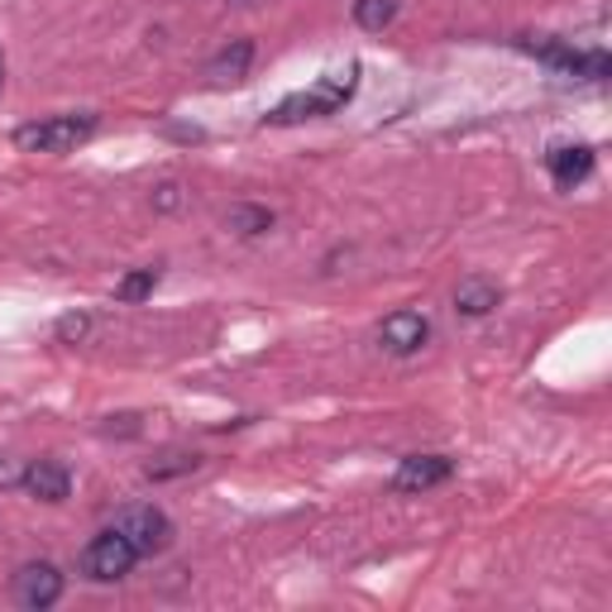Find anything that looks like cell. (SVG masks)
I'll return each mask as SVG.
<instances>
[{"mask_svg": "<svg viewBox=\"0 0 612 612\" xmlns=\"http://www.w3.org/2000/svg\"><path fill=\"white\" fill-rule=\"evenodd\" d=\"M355 82H359V67L349 63L345 72H330V77H320L312 92L287 96L283 106L268 115V120H273V125H293V120H316V115H335L349 96H355Z\"/></svg>", "mask_w": 612, "mask_h": 612, "instance_id": "1", "label": "cell"}, {"mask_svg": "<svg viewBox=\"0 0 612 612\" xmlns=\"http://www.w3.org/2000/svg\"><path fill=\"white\" fill-rule=\"evenodd\" d=\"M96 129V115H49V120L20 125L14 129V144L24 154H67Z\"/></svg>", "mask_w": 612, "mask_h": 612, "instance_id": "2", "label": "cell"}, {"mask_svg": "<svg viewBox=\"0 0 612 612\" xmlns=\"http://www.w3.org/2000/svg\"><path fill=\"white\" fill-rule=\"evenodd\" d=\"M135 560H139V550L129 546V536L125 531H101L86 541L82 550V574L86 579H96V584H120V579L135 570Z\"/></svg>", "mask_w": 612, "mask_h": 612, "instance_id": "3", "label": "cell"}, {"mask_svg": "<svg viewBox=\"0 0 612 612\" xmlns=\"http://www.w3.org/2000/svg\"><path fill=\"white\" fill-rule=\"evenodd\" d=\"M115 531H125L139 556H163L172 546V521L158 513V507H125L120 521H115Z\"/></svg>", "mask_w": 612, "mask_h": 612, "instance_id": "4", "label": "cell"}, {"mask_svg": "<svg viewBox=\"0 0 612 612\" xmlns=\"http://www.w3.org/2000/svg\"><path fill=\"white\" fill-rule=\"evenodd\" d=\"M14 599H20L24 608H53L57 599H63V574H57V564L39 560V564H24L20 574H14Z\"/></svg>", "mask_w": 612, "mask_h": 612, "instance_id": "5", "label": "cell"}, {"mask_svg": "<svg viewBox=\"0 0 612 612\" xmlns=\"http://www.w3.org/2000/svg\"><path fill=\"white\" fill-rule=\"evenodd\" d=\"M426 340H431V326L421 312H392L383 326H378V345H383L388 355H416Z\"/></svg>", "mask_w": 612, "mask_h": 612, "instance_id": "6", "label": "cell"}, {"mask_svg": "<svg viewBox=\"0 0 612 612\" xmlns=\"http://www.w3.org/2000/svg\"><path fill=\"white\" fill-rule=\"evenodd\" d=\"M450 478V460L445 455H412L398 464V474H392V488L398 493H426L435 484H445Z\"/></svg>", "mask_w": 612, "mask_h": 612, "instance_id": "7", "label": "cell"}, {"mask_svg": "<svg viewBox=\"0 0 612 612\" xmlns=\"http://www.w3.org/2000/svg\"><path fill=\"white\" fill-rule=\"evenodd\" d=\"M24 488L34 493L39 503H63L67 493H72V474L57 460H34L24 469Z\"/></svg>", "mask_w": 612, "mask_h": 612, "instance_id": "8", "label": "cell"}, {"mask_svg": "<svg viewBox=\"0 0 612 612\" xmlns=\"http://www.w3.org/2000/svg\"><path fill=\"white\" fill-rule=\"evenodd\" d=\"M589 172H593V149H584V144L550 149V178H556V187H564V192H570L574 182H584Z\"/></svg>", "mask_w": 612, "mask_h": 612, "instance_id": "9", "label": "cell"}, {"mask_svg": "<svg viewBox=\"0 0 612 612\" xmlns=\"http://www.w3.org/2000/svg\"><path fill=\"white\" fill-rule=\"evenodd\" d=\"M250 63H254V43H235V49H225L221 57H211V67H207V77L211 82H240L244 77V72H250Z\"/></svg>", "mask_w": 612, "mask_h": 612, "instance_id": "10", "label": "cell"}, {"mask_svg": "<svg viewBox=\"0 0 612 612\" xmlns=\"http://www.w3.org/2000/svg\"><path fill=\"white\" fill-rule=\"evenodd\" d=\"M455 306H460L464 316H488L493 306H498V287L484 283V278H464L455 287Z\"/></svg>", "mask_w": 612, "mask_h": 612, "instance_id": "11", "label": "cell"}, {"mask_svg": "<svg viewBox=\"0 0 612 612\" xmlns=\"http://www.w3.org/2000/svg\"><path fill=\"white\" fill-rule=\"evenodd\" d=\"M392 14H398V0H355V20L363 29H383L392 24Z\"/></svg>", "mask_w": 612, "mask_h": 612, "instance_id": "12", "label": "cell"}, {"mask_svg": "<svg viewBox=\"0 0 612 612\" xmlns=\"http://www.w3.org/2000/svg\"><path fill=\"white\" fill-rule=\"evenodd\" d=\"M268 225H273V215L264 207H235L230 211V230H235V235H264Z\"/></svg>", "mask_w": 612, "mask_h": 612, "instance_id": "13", "label": "cell"}, {"mask_svg": "<svg viewBox=\"0 0 612 612\" xmlns=\"http://www.w3.org/2000/svg\"><path fill=\"white\" fill-rule=\"evenodd\" d=\"M154 283H158V273L154 268H139V273H129V278L115 287V297H120V302H144V297L154 293Z\"/></svg>", "mask_w": 612, "mask_h": 612, "instance_id": "14", "label": "cell"}, {"mask_svg": "<svg viewBox=\"0 0 612 612\" xmlns=\"http://www.w3.org/2000/svg\"><path fill=\"white\" fill-rule=\"evenodd\" d=\"M187 469H197V455H163V460L149 464V478H172V474H187Z\"/></svg>", "mask_w": 612, "mask_h": 612, "instance_id": "15", "label": "cell"}, {"mask_svg": "<svg viewBox=\"0 0 612 612\" xmlns=\"http://www.w3.org/2000/svg\"><path fill=\"white\" fill-rule=\"evenodd\" d=\"M14 484H24V469L10 455H0V488H14Z\"/></svg>", "mask_w": 612, "mask_h": 612, "instance_id": "16", "label": "cell"}, {"mask_svg": "<svg viewBox=\"0 0 612 612\" xmlns=\"http://www.w3.org/2000/svg\"><path fill=\"white\" fill-rule=\"evenodd\" d=\"M57 335H63V340H82V335H86V316H63V320H57Z\"/></svg>", "mask_w": 612, "mask_h": 612, "instance_id": "17", "label": "cell"}, {"mask_svg": "<svg viewBox=\"0 0 612 612\" xmlns=\"http://www.w3.org/2000/svg\"><path fill=\"white\" fill-rule=\"evenodd\" d=\"M158 207H163V211H172V207H178V187H158Z\"/></svg>", "mask_w": 612, "mask_h": 612, "instance_id": "18", "label": "cell"}, {"mask_svg": "<svg viewBox=\"0 0 612 612\" xmlns=\"http://www.w3.org/2000/svg\"><path fill=\"white\" fill-rule=\"evenodd\" d=\"M0 86H6V57H0Z\"/></svg>", "mask_w": 612, "mask_h": 612, "instance_id": "19", "label": "cell"}, {"mask_svg": "<svg viewBox=\"0 0 612 612\" xmlns=\"http://www.w3.org/2000/svg\"><path fill=\"white\" fill-rule=\"evenodd\" d=\"M244 6H250V0H244Z\"/></svg>", "mask_w": 612, "mask_h": 612, "instance_id": "20", "label": "cell"}]
</instances>
